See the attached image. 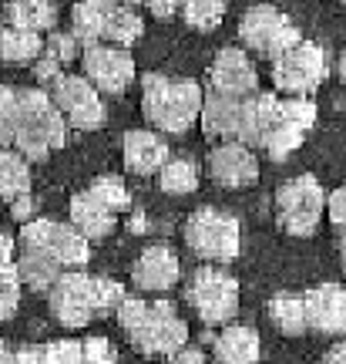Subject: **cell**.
<instances>
[{
	"label": "cell",
	"mask_w": 346,
	"mask_h": 364,
	"mask_svg": "<svg viewBox=\"0 0 346 364\" xmlns=\"http://www.w3.org/2000/svg\"><path fill=\"white\" fill-rule=\"evenodd\" d=\"M121 300H125V287L108 277H91L84 273V267L65 270L57 277V284L48 290V307L54 321L71 331L91 324L101 314H111Z\"/></svg>",
	"instance_id": "obj_1"
},
{
	"label": "cell",
	"mask_w": 346,
	"mask_h": 364,
	"mask_svg": "<svg viewBox=\"0 0 346 364\" xmlns=\"http://www.w3.org/2000/svg\"><path fill=\"white\" fill-rule=\"evenodd\" d=\"M206 91L192 78H168L158 71L141 75V112L148 125L165 135H182L189 132L202 115Z\"/></svg>",
	"instance_id": "obj_2"
},
{
	"label": "cell",
	"mask_w": 346,
	"mask_h": 364,
	"mask_svg": "<svg viewBox=\"0 0 346 364\" xmlns=\"http://www.w3.org/2000/svg\"><path fill=\"white\" fill-rule=\"evenodd\" d=\"M65 142H67V118L61 115V108H57L51 91H44V88L21 91L13 145L30 162H44L51 152L65 149Z\"/></svg>",
	"instance_id": "obj_3"
},
{
	"label": "cell",
	"mask_w": 346,
	"mask_h": 364,
	"mask_svg": "<svg viewBox=\"0 0 346 364\" xmlns=\"http://www.w3.org/2000/svg\"><path fill=\"white\" fill-rule=\"evenodd\" d=\"M326 189L316 176H296V179H286L276 189V220L289 236H299L306 240L320 230L323 213H326Z\"/></svg>",
	"instance_id": "obj_4"
},
{
	"label": "cell",
	"mask_w": 346,
	"mask_h": 364,
	"mask_svg": "<svg viewBox=\"0 0 346 364\" xmlns=\"http://www.w3.org/2000/svg\"><path fill=\"white\" fill-rule=\"evenodd\" d=\"M185 243L199 260L206 263H232L242 250V230L239 220L212 206L195 209L185 220Z\"/></svg>",
	"instance_id": "obj_5"
},
{
	"label": "cell",
	"mask_w": 346,
	"mask_h": 364,
	"mask_svg": "<svg viewBox=\"0 0 346 364\" xmlns=\"http://www.w3.org/2000/svg\"><path fill=\"white\" fill-rule=\"evenodd\" d=\"M185 304L208 327L232 324V317L239 314V280L222 267H199L185 284Z\"/></svg>",
	"instance_id": "obj_6"
},
{
	"label": "cell",
	"mask_w": 346,
	"mask_h": 364,
	"mask_svg": "<svg viewBox=\"0 0 346 364\" xmlns=\"http://www.w3.org/2000/svg\"><path fill=\"white\" fill-rule=\"evenodd\" d=\"M239 41L249 51H256L266 61H276L279 54H286L293 44L303 41L299 27L293 24L289 14H282L272 4H256L239 17Z\"/></svg>",
	"instance_id": "obj_7"
},
{
	"label": "cell",
	"mask_w": 346,
	"mask_h": 364,
	"mask_svg": "<svg viewBox=\"0 0 346 364\" xmlns=\"http://www.w3.org/2000/svg\"><path fill=\"white\" fill-rule=\"evenodd\" d=\"M326 75H330V58L316 41H299L272 61V85L282 95H313L326 81Z\"/></svg>",
	"instance_id": "obj_8"
},
{
	"label": "cell",
	"mask_w": 346,
	"mask_h": 364,
	"mask_svg": "<svg viewBox=\"0 0 346 364\" xmlns=\"http://www.w3.org/2000/svg\"><path fill=\"white\" fill-rule=\"evenodd\" d=\"M27 250H40L51 253L57 263H65L67 270L84 267L91 260V240L74 223H54V220H27L21 230Z\"/></svg>",
	"instance_id": "obj_9"
},
{
	"label": "cell",
	"mask_w": 346,
	"mask_h": 364,
	"mask_svg": "<svg viewBox=\"0 0 346 364\" xmlns=\"http://www.w3.org/2000/svg\"><path fill=\"white\" fill-rule=\"evenodd\" d=\"M54 102L61 108V115L67 118V125L77 132H94L104 125V91L88 78V75H61V81L54 85Z\"/></svg>",
	"instance_id": "obj_10"
},
{
	"label": "cell",
	"mask_w": 346,
	"mask_h": 364,
	"mask_svg": "<svg viewBox=\"0 0 346 364\" xmlns=\"http://www.w3.org/2000/svg\"><path fill=\"white\" fill-rule=\"evenodd\" d=\"M128 341L135 344V351L152 354V358H172L189 344V324L175 314L172 300H155L148 321L128 334Z\"/></svg>",
	"instance_id": "obj_11"
},
{
	"label": "cell",
	"mask_w": 346,
	"mask_h": 364,
	"mask_svg": "<svg viewBox=\"0 0 346 364\" xmlns=\"http://www.w3.org/2000/svg\"><path fill=\"white\" fill-rule=\"evenodd\" d=\"M316 105L309 102L306 95H289L282 98L279 118H276V129H272L269 142H266V152H269L272 162H286L299 145L306 142V132L316 125Z\"/></svg>",
	"instance_id": "obj_12"
},
{
	"label": "cell",
	"mask_w": 346,
	"mask_h": 364,
	"mask_svg": "<svg viewBox=\"0 0 346 364\" xmlns=\"http://www.w3.org/2000/svg\"><path fill=\"white\" fill-rule=\"evenodd\" d=\"M81 65H84V75H88L104 95H121V91H128L135 75H138V71H135V58L128 54V48H121V44L111 48V41H108V44H104V41L88 44Z\"/></svg>",
	"instance_id": "obj_13"
},
{
	"label": "cell",
	"mask_w": 346,
	"mask_h": 364,
	"mask_svg": "<svg viewBox=\"0 0 346 364\" xmlns=\"http://www.w3.org/2000/svg\"><path fill=\"white\" fill-rule=\"evenodd\" d=\"M208 176L225 186V189H245V186H256L259 182V159L252 145L229 139V142H218L208 152Z\"/></svg>",
	"instance_id": "obj_14"
},
{
	"label": "cell",
	"mask_w": 346,
	"mask_h": 364,
	"mask_svg": "<svg viewBox=\"0 0 346 364\" xmlns=\"http://www.w3.org/2000/svg\"><path fill=\"white\" fill-rule=\"evenodd\" d=\"M182 277V263L175 257V250L165 247V243H152L138 253V260L131 267V280L138 290L145 294H165L179 284Z\"/></svg>",
	"instance_id": "obj_15"
},
{
	"label": "cell",
	"mask_w": 346,
	"mask_h": 364,
	"mask_svg": "<svg viewBox=\"0 0 346 364\" xmlns=\"http://www.w3.org/2000/svg\"><path fill=\"white\" fill-rule=\"evenodd\" d=\"M309 314V331L323 338H343L346 334V287L343 284H320L303 294Z\"/></svg>",
	"instance_id": "obj_16"
},
{
	"label": "cell",
	"mask_w": 346,
	"mask_h": 364,
	"mask_svg": "<svg viewBox=\"0 0 346 364\" xmlns=\"http://www.w3.org/2000/svg\"><path fill=\"white\" fill-rule=\"evenodd\" d=\"M242 108H245V95H229V91L212 88L202 102V132H206L208 142H229L239 139L242 129Z\"/></svg>",
	"instance_id": "obj_17"
},
{
	"label": "cell",
	"mask_w": 346,
	"mask_h": 364,
	"mask_svg": "<svg viewBox=\"0 0 346 364\" xmlns=\"http://www.w3.org/2000/svg\"><path fill=\"white\" fill-rule=\"evenodd\" d=\"M208 81H212V88L229 91V95H252L259 88L256 65H252V58L242 48H222L212 58Z\"/></svg>",
	"instance_id": "obj_18"
},
{
	"label": "cell",
	"mask_w": 346,
	"mask_h": 364,
	"mask_svg": "<svg viewBox=\"0 0 346 364\" xmlns=\"http://www.w3.org/2000/svg\"><path fill=\"white\" fill-rule=\"evenodd\" d=\"M279 108H282V98L272 95V91H252V95H245L239 142L252 145V149H266L272 129H276Z\"/></svg>",
	"instance_id": "obj_19"
},
{
	"label": "cell",
	"mask_w": 346,
	"mask_h": 364,
	"mask_svg": "<svg viewBox=\"0 0 346 364\" xmlns=\"http://www.w3.org/2000/svg\"><path fill=\"white\" fill-rule=\"evenodd\" d=\"M121 156H125V169L131 176H155L168 162V145L165 139L152 129H131L121 142Z\"/></svg>",
	"instance_id": "obj_20"
},
{
	"label": "cell",
	"mask_w": 346,
	"mask_h": 364,
	"mask_svg": "<svg viewBox=\"0 0 346 364\" xmlns=\"http://www.w3.org/2000/svg\"><path fill=\"white\" fill-rule=\"evenodd\" d=\"M67 209H71V223L88 236L91 243H94V240H104V236H111V230H115L118 213H111V209L104 206L101 199H94L88 189L71 196V206Z\"/></svg>",
	"instance_id": "obj_21"
},
{
	"label": "cell",
	"mask_w": 346,
	"mask_h": 364,
	"mask_svg": "<svg viewBox=\"0 0 346 364\" xmlns=\"http://www.w3.org/2000/svg\"><path fill=\"white\" fill-rule=\"evenodd\" d=\"M118 7V0H77L71 11V31L77 34V41L88 48L98 44L108 34V17Z\"/></svg>",
	"instance_id": "obj_22"
},
{
	"label": "cell",
	"mask_w": 346,
	"mask_h": 364,
	"mask_svg": "<svg viewBox=\"0 0 346 364\" xmlns=\"http://www.w3.org/2000/svg\"><path fill=\"white\" fill-rule=\"evenodd\" d=\"M262 354V341H259L256 327L245 324H225V331L216 338V358L225 364H252Z\"/></svg>",
	"instance_id": "obj_23"
},
{
	"label": "cell",
	"mask_w": 346,
	"mask_h": 364,
	"mask_svg": "<svg viewBox=\"0 0 346 364\" xmlns=\"http://www.w3.org/2000/svg\"><path fill=\"white\" fill-rule=\"evenodd\" d=\"M40 54H44L40 31L17 27V24L0 27V61H7V65H30V61H38Z\"/></svg>",
	"instance_id": "obj_24"
},
{
	"label": "cell",
	"mask_w": 346,
	"mask_h": 364,
	"mask_svg": "<svg viewBox=\"0 0 346 364\" xmlns=\"http://www.w3.org/2000/svg\"><path fill=\"white\" fill-rule=\"evenodd\" d=\"M269 321L279 334H286V338L306 334L309 331L306 297H299V294H276V297L269 300Z\"/></svg>",
	"instance_id": "obj_25"
},
{
	"label": "cell",
	"mask_w": 346,
	"mask_h": 364,
	"mask_svg": "<svg viewBox=\"0 0 346 364\" xmlns=\"http://www.w3.org/2000/svg\"><path fill=\"white\" fill-rule=\"evenodd\" d=\"M17 270H21V280H24V287L38 290V294H48V290L57 284V277H61L67 267L54 260L51 253H40V250H27L24 247V257L17 260Z\"/></svg>",
	"instance_id": "obj_26"
},
{
	"label": "cell",
	"mask_w": 346,
	"mask_h": 364,
	"mask_svg": "<svg viewBox=\"0 0 346 364\" xmlns=\"http://www.w3.org/2000/svg\"><path fill=\"white\" fill-rule=\"evenodd\" d=\"M30 159L17 149L11 152L7 145L0 149V199H17V196L30 193V166H27Z\"/></svg>",
	"instance_id": "obj_27"
},
{
	"label": "cell",
	"mask_w": 346,
	"mask_h": 364,
	"mask_svg": "<svg viewBox=\"0 0 346 364\" xmlns=\"http://www.w3.org/2000/svg\"><path fill=\"white\" fill-rule=\"evenodd\" d=\"M158 186L165 196H189L199 189V166L185 156H168V162L158 169Z\"/></svg>",
	"instance_id": "obj_28"
},
{
	"label": "cell",
	"mask_w": 346,
	"mask_h": 364,
	"mask_svg": "<svg viewBox=\"0 0 346 364\" xmlns=\"http://www.w3.org/2000/svg\"><path fill=\"white\" fill-rule=\"evenodd\" d=\"M7 24L48 31V27H54V4L51 0H11L7 4Z\"/></svg>",
	"instance_id": "obj_29"
},
{
	"label": "cell",
	"mask_w": 346,
	"mask_h": 364,
	"mask_svg": "<svg viewBox=\"0 0 346 364\" xmlns=\"http://www.w3.org/2000/svg\"><path fill=\"white\" fill-rule=\"evenodd\" d=\"M145 34V24H141V17L131 11L128 4H118L111 17H108V34L104 41H111V44H121V48H131L135 41Z\"/></svg>",
	"instance_id": "obj_30"
},
{
	"label": "cell",
	"mask_w": 346,
	"mask_h": 364,
	"mask_svg": "<svg viewBox=\"0 0 346 364\" xmlns=\"http://www.w3.org/2000/svg\"><path fill=\"white\" fill-rule=\"evenodd\" d=\"M229 11V0H182V17L195 31H216Z\"/></svg>",
	"instance_id": "obj_31"
},
{
	"label": "cell",
	"mask_w": 346,
	"mask_h": 364,
	"mask_svg": "<svg viewBox=\"0 0 346 364\" xmlns=\"http://www.w3.org/2000/svg\"><path fill=\"white\" fill-rule=\"evenodd\" d=\"M88 193L94 196V199H101V203L111 209V213H125V209L131 206L128 186L118 179V176H98V179L88 186Z\"/></svg>",
	"instance_id": "obj_32"
},
{
	"label": "cell",
	"mask_w": 346,
	"mask_h": 364,
	"mask_svg": "<svg viewBox=\"0 0 346 364\" xmlns=\"http://www.w3.org/2000/svg\"><path fill=\"white\" fill-rule=\"evenodd\" d=\"M21 270H17V260L4 263L0 267V321H11L17 314V304H21Z\"/></svg>",
	"instance_id": "obj_33"
},
{
	"label": "cell",
	"mask_w": 346,
	"mask_h": 364,
	"mask_svg": "<svg viewBox=\"0 0 346 364\" xmlns=\"http://www.w3.org/2000/svg\"><path fill=\"white\" fill-rule=\"evenodd\" d=\"M17 102H21V91L0 85V149L11 145L17 135Z\"/></svg>",
	"instance_id": "obj_34"
},
{
	"label": "cell",
	"mask_w": 346,
	"mask_h": 364,
	"mask_svg": "<svg viewBox=\"0 0 346 364\" xmlns=\"http://www.w3.org/2000/svg\"><path fill=\"white\" fill-rule=\"evenodd\" d=\"M148 314H152V304L141 300V297H128V294H125V300L115 307V317H118V324H121L125 334H135V331L148 321Z\"/></svg>",
	"instance_id": "obj_35"
},
{
	"label": "cell",
	"mask_w": 346,
	"mask_h": 364,
	"mask_svg": "<svg viewBox=\"0 0 346 364\" xmlns=\"http://www.w3.org/2000/svg\"><path fill=\"white\" fill-rule=\"evenodd\" d=\"M44 361L48 364H77V361H84V344L74 341V338L48 341V344H44Z\"/></svg>",
	"instance_id": "obj_36"
},
{
	"label": "cell",
	"mask_w": 346,
	"mask_h": 364,
	"mask_svg": "<svg viewBox=\"0 0 346 364\" xmlns=\"http://www.w3.org/2000/svg\"><path fill=\"white\" fill-rule=\"evenodd\" d=\"M77 48H84V44L77 41L74 31H54L51 38L44 41V54L57 58L61 65H65V61H74V58H77Z\"/></svg>",
	"instance_id": "obj_37"
},
{
	"label": "cell",
	"mask_w": 346,
	"mask_h": 364,
	"mask_svg": "<svg viewBox=\"0 0 346 364\" xmlns=\"http://www.w3.org/2000/svg\"><path fill=\"white\" fill-rule=\"evenodd\" d=\"M81 344H84V361H94V364H111V361H118L115 344H111L108 338H84Z\"/></svg>",
	"instance_id": "obj_38"
},
{
	"label": "cell",
	"mask_w": 346,
	"mask_h": 364,
	"mask_svg": "<svg viewBox=\"0 0 346 364\" xmlns=\"http://www.w3.org/2000/svg\"><path fill=\"white\" fill-rule=\"evenodd\" d=\"M326 216H330V223L340 226V230L346 226V186H340V189L330 193V199H326Z\"/></svg>",
	"instance_id": "obj_39"
},
{
	"label": "cell",
	"mask_w": 346,
	"mask_h": 364,
	"mask_svg": "<svg viewBox=\"0 0 346 364\" xmlns=\"http://www.w3.org/2000/svg\"><path fill=\"white\" fill-rule=\"evenodd\" d=\"M34 75H38L40 85H57L61 81V61L57 58H51V54H44V58H38V68H34Z\"/></svg>",
	"instance_id": "obj_40"
},
{
	"label": "cell",
	"mask_w": 346,
	"mask_h": 364,
	"mask_svg": "<svg viewBox=\"0 0 346 364\" xmlns=\"http://www.w3.org/2000/svg\"><path fill=\"white\" fill-rule=\"evenodd\" d=\"M11 213H13V220H21V223H27V220H34V213H38V203H34V196L30 193H24V196H17V199H11Z\"/></svg>",
	"instance_id": "obj_41"
},
{
	"label": "cell",
	"mask_w": 346,
	"mask_h": 364,
	"mask_svg": "<svg viewBox=\"0 0 346 364\" xmlns=\"http://www.w3.org/2000/svg\"><path fill=\"white\" fill-rule=\"evenodd\" d=\"M145 4L155 17H172V14L182 11V0H145Z\"/></svg>",
	"instance_id": "obj_42"
},
{
	"label": "cell",
	"mask_w": 346,
	"mask_h": 364,
	"mask_svg": "<svg viewBox=\"0 0 346 364\" xmlns=\"http://www.w3.org/2000/svg\"><path fill=\"white\" fill-rule=\"evenodd\" d=\"M172 361H185V364H202V361H206V354L199 351V348H182L179 354H172Z\"/></svg>",
	"instance_id": "obj_43"
},
{
	"label": "cell",
	"mask_w": 346,
	"mask_h": 364,
	"mask_svg": "<svg viewBox=\"0 0 346 364\" xmlns=\"http://www.w3.org/2000/svg\"><path fill=\"white\" fill-rule=\"evenodd\" d=\"M17 361H44V344H30V348H17Z\"/></svg>",
	"instance_id": "obj_44"
},
{
	"label": "cell",
	"mask_w": 346,
	"mask_h": 364,
	"mask_svg": "<svg viewBox=\"0 0 346 364\" xmlns=\"http://www.w3.org/2000/svg\"><path fill=\"white\" fill-rule=\"evenodd\" d=\"M326 361H330V364H346V334L336 341L330 351H326Z\"/></svg>",
	"instance_id": "obj_45"
},
{
	"label": "cell",
	"mask_w": 346,
	"mask_h": 364,
	"mask_svg": "<svg viewBox=\"0 0 346 364\" xmlns=\"http://www.w3.org/2000/svg\"><path fill=\"white\" fill-rule=\"evenodd\" d=\"M13 236H7V233H0V267L4 263H13Z\"/></svg>",
	"instance_id": "obj_46"
},
{
	"label": "cell",
	"mask_w": 346,
	"mask_h": 364,
	"mask_svg": "<svg viewBox=\"0 0 346 364\" xmlns=\"http://www.w3.org/2000/svg\"><path fill=\"white\" fill-rule=\"evenodd\" d=\"M4 361H17V351L11 348V341L0 338V364H4Z\"/></svg>",
	"instance_id": "obj_47"
},
{
	"label": "cell",
	"mask_w": 346,
	"mask_h": 364,
	"mask_svg": "<svg viewBox=\"0 0 346 364\" xmlns=\"http://www.w3.org/2000/svg\"><path fill=\"white\" fill-rule=\"evenodd\" d=\"M340 263H343V273H346V226H343V236H340Z\"/></svg>",
	"instance_id": "obj_48"
},
{
	"label": "cell",
	"mask_w": 346,
	"mask_h": 364,
	"mask_svg": "<svg viewBox=\"0 0 346 364\" xmlns=\"http://www.w3.org/2000/svg\"><path fill=\"white\" fill-rule=\"evenodd\" d=\"M336 71H340V78H343V81H346V51H343V54H340V65H336Z\"/></svg>",
	"instance_id": "obj_49"
},
{
	"label": "cell",
	"mask_w": 346,
	"mask_h": 364,
	"mask_svg": "<svg viewBox=\"0 0 346 364\" xmlns=\"http://www.w3.org/2000/svg\"><path fill=\"white\" fill-rule=\"evenodd\" d=\"M121 4H138V0H121Z\"/></svg>",
	"instance_id": "obj_50"
}]
</instances>
